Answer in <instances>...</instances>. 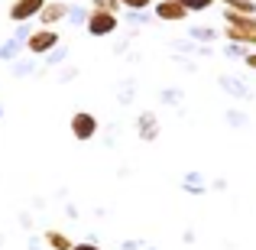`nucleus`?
<instances>
[{
  "label": "nucleus",
  "instance_id": "21",
  "mask_svg": "<svg viewBox=\"0 0 256 250\" xmlns=\"http://www.w3.org/2000/svg\"><path fill=\"white\" fill-rule=\"evenodd\" d=\"M26 244H30V250H46L42 237H36V234H30V240H26Z\"/></svg>",
  "mask_w": 256,
  "mask_h": 250
},
{
  "label": "nucleus",
  "instance_id": "6",
  "mask_svg": "<svg viewBox=\"0 0 256 250\" xmlns=\"http://www.w3.org/2000/svg\"><path fill=\"white\" fill-rule=\"evenodd\" d=\"M42 7H46V0H13L10 4V20L13 23H30L32 17H39Z\"/></svg>",
  "mask_w": 256,
  "mask_h": 250
},
{
  "label": "nucleus",
  "instance_id": "13",
  "mask_svg": "<svg viewBox=\"0 0 256 250\" xmlns=\"http://www.w3.org/2000/svg\"><path fill=\"white\" fill-rule=\"evenodd\" d=\"M227 10H237V13H256V4L253 0H224Z\"/></svg>",
  "mask_w": 256,
  "mask_h": 250
},
{
  "label": "nucleus",
  "instance_id": "1",
  "mask_svg": "<svg viewBox=\"0 0 256 250\" xmlns=\"http://www.w3.org/2000/svg\"><path fill=\"white\" fill-rule=\"evenodd\" d=\"M224 36L230 43H253L256 36V13H237V10H224Z\"/></svg>",
  "mask_w": 256,
  "mask_h": 250
},
{
  "label": "nucleus",
  "instance_id": "9",
  "mask_svg": "<svg viewBox=\"0 0 256 250\" xmlns=\"http://www.w3.org/2000/svg\"><path fill=\"white\" fill-rule=\"evenodd\" d=\"M39 237H42L46 250H72V247H75V240H72L68 234L56 231V227H49V231H46V234H39Z\"/></svg>",
  "mask_w": 256,
  "mask_h": 250
},
{
  "label": "nucleus",
  "instance_id": "24",
  "mask_svg": "<svg viewBox=\"0 0 256 250\" xmlns=\"http://www.w3.org/2000/svg\"><path fill=\"white\" fill-rule=\"evenodd\" d=\"M0 120H4V104H0Z\"/></svg>",
  "mask_w": 256,
  "mask_h": 250
},
{
  "label": "nucleus",
  "instance_id": "4",
  "mask_svg": "<svg viewBox=\"0 0 256 250\" xmlns=\"http://www.w3.org/2000/svg\"><path fill=\"white\" fill-rule=\"evenodd\" d=\"M120 26L117 13H104V10H88V20H84V30L91 33L94 39H104V36H114Z\"/></svg>",
  "mask_w": 256,
  "mask_h": 250
},
{
  "label": "nucleus",
  "instance_id": "10",
  "mask_svg": "<svg viewBox=\"0 0 256 250\" xmlns=\"http://www.w3.org/2000/svg\"><path fill=\"white\" fill-rule=\"evenodd\" d=\"M20 49H23V43H20V39H6V43L0 46V59H4V62H13V59L20 56Z\"/></svg>",
  "mask_w": 256,
  "mask_h": 250
},
{
  "label": "nucleus",
  "instance_id": "14",
  "mask_svg": "<svg viewBox=\"0 0 256 250\" xmlns=\"http://www.w3.org/2000/svg\"><path fill=\"white\" fill-rule=\"evenodd\" d=\"M91 10H104V13H120V0H91Z\"/></svg>",
  "mask_w": 256,
  "mask_h": 250
},
{
  "label": "nucleus",
  "instance_id": "17",
  "mask_svg": "<svg viewBox=\"0 0 256 250\" xmlns=\"http://www.w3.org/2000/svg\"><path fill=\"white\" fill-rule=\"evenodd\" d=\"M46 59H49V65H58V62L65 59V49H58V46H56V49H52V52H49Z\"/></svg>",
  "mask_w": 256,
  "mask_h": 250
},
{
  "label": "nucleus",
  "instance_id": "23",
  "mask_svg": "<svg viewBox=\"0 0 256 250\" xmlns=\"http://www.w3.org/2000/svg\"><path fill=\"white\" fill-rule=\"evenodd\" d=\"M246 65H250V69H256V52H246Z\"/></svg>",
  "mask_w": 256,
  "mask_h": 250
},
{
  "label": "nucleus",
  "instance_id": "2",
  "mask_svg": "<svg viewBox=\"0 0 256 250\" xmlns=\"http://www.w3.org/2000/svg\"><path fill=\"white\" fill-rule=\"evenodd\" d=\"M58 43H62V36H58L56 26H39V30L30 33V39L23 43V49L30 52V56H49Z\"/></svg>",
  "mask_w": 256,
  "mask_h": 250
},
{
  "label": "nucleus",
  "instance_id": "7",
  "mask_svg": "<svg viewBox=\"0 0 256 250\" xmlns=\"http://www.w3.org/2000/svg\"><path fill=\"white\" fill-rule=\"evenodd\" d=\"M136 137L143 140V143H152V140L159 137V117L152 111H143L136 117Z\"/></svg>",
  "mask_w": 256,
  "mask_h": 250
},
{
  "label": "nucleus",
  "instance_id": "20",
  "mask_svg": "<svg viewBox=\"0 0 256 250\" xmlns=\"http://www.w3.org/2000/svg\"><path fill=\"white\" fill-rule=\"evenodd\" d=\"M72 250H100V244L98 240H82V244H75Z\"/></svg>",
  "mask_w": 256,
  "mask_h": 250
},
{
  "label": "nucleus",
  "instance_id": "15",
  "mask_svg": "<svg viewBox=\"0 0 256 250\" xmlns=\"http://www.w3.org/2000/svg\"><path fill=\"white\" fill-rule=\"evenodd\" d=\"M120 7H126V10H150L152 0H120Z\"/></svg>",
  "mask_w": 256,
  "mask_h": 250
},
{
  "label": "nucleus",
  "instance_id": "3",
  "mask_svg": "<svg viewBox=\"0 0 256 250\" xmlns=\"http://www.w3.org/2000/svg\"><path fill=\"white\" fill-rule=\"evenodd\" d=\"M68 130H72V137H75L78 143H88V140L98 137L100 120L94 117L91 111H75V114H72V120H68Z\"/></svg>",
  "mask_w": 256,
  "mask_h": 250
},
{
  "label": "nucleus",
  "instance_id": "25",
  "mask_svg": "<svg viewBox=\"0 0 256 250\" xmlns=\"http://www.w3.org/2000/svg\"><path fill=\"white\" fill-rule=\"evenodd\" d=\"M250 46H256V36H253V43H250Z\"/></svg>",
  "mask_w": 256,
  "mask_h": 250
},
{
  "label": "nucleus",
  "instance_id": "19",
  "mask_svg": "<svg viewBox=\"0 0 256 250\" xmlns=\"http://www.w3.org/2000/svg\"><path fill=\"white\" fill-rule=\"evenodd\" d=\"M16 221H20V227H26V231L32 227V214H30V211H20V218H16Z\"/></svg>",
  "mask_w": 256,
  "mask_h": 250
},
{
  "label": "nucleus",
  "instance_id": "18",
  "mask_svg": "<svg viewBox=\"0 0 256 250\" xmlns=\"http://www.w3.org/2000/svg\"><path fill=\"white\" fill-rule=\"evenodd\" d=\"M136 94V88H130V85H124L120 88V104H130V98Z\"/></svg>",
  "mask_w": 256,
  "mask_h": 250
},
{
  "label": "nucleus",
  "instance_id": "12",
  "mask_svg": "<svg viewBox=\"0 0 256 250\" xmlns=\"http://www.w3.org/2000/svg\"><path fill=\"white\" fill-rule=\"evenodd\" d=\"M32 69H36V65H32V56H30V59H20V62H13V75H16V78L32 75Z\"/></svg>",
  "mask_w": 256,
  "mask_h": 250
},
{
  "label": "nucleus",
  "instance_id": "22",
  "mask_svg": "<svg viewBox=\"0 0 256 250\" xmlns=\"http://www.w3.org/2000/svg\"><path fill=\"white\" fill-rule=\"evenodd\" d=\"M120 250H140V244H136V240H124V244H120Z\"/></svg>",
  "mask_w": 256,
  "mask_h": 250
},
{
  "label": "nucleus",
  "instance_id": "11",
  "mask_svg": "<svg viewBox=\"0 0 256 250\" xmlns=\"http://www.w3.org/2000/svg\"><path fill=\"white\" fill-rule=\"evenodd\" d=\"M182 7H185L188 13H201V10H211L214 4H218V0H178Z\"/></svg>",
  "mask_w": 256,
  "mask_h": 250
},
{
  "label": "nucleus",
  "instance_id": "5",
  "mask_svg": "<svg viewBox=\"0 0 256 250\" xmlns=\"http://www.w3.org/2000/svg\"><path fill=\"white\" fill-rule=\"evenodd\" d=\"M68 0H46V7L39 10V23L42 26H56V23H62V20H68Z\"/></svg>",
  "mask_w": 256,
  "mask_h": 250
},
{
  "label": "nucleus",
  "instance_id": "8",
  "mask_svg": "<svg viewBox=\"0 0 256 250\" xmlns=\"http://www.w3.org/2000/svg\"><path fill=\"white\" fill-rule=\"evenodd\" d=\"M156 17L166 20V23H182V20H188V10L178 4V0H159L156 4Z\"/></svg>",
  "mask_w": 256,
  "mask_h": 250
},
{
  "label": "nucleus",
  "instance_id": "16",
  "mask_svg": "<svg viewBox=\"0 0 256 250\" xmlns=\"http://www.w3.org/2000/svg\"><path fill=\"white\" fill-rule=\"evenodd\" d=\"M68 20H72V23H78V26H82L84 20H88V10H84V7H72V10H68Z\"/></svg>",
  "mask_w": 256,
  "mask_h": 250
}]
</instances>
